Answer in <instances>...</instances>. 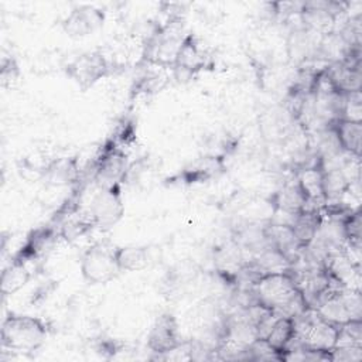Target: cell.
<instances>
[{
    "instance_id": "obj_18",
    "label": "cell",
    "mask_w": 362,
    "mask_h": 362,
    "mask_svg": "<svg viewBox=\"0 0 362 362\" xmlns=\"http://www.w3.org/2000/svg\"><path fill=\"white\" fill-rule=\"evenodd\" d=\"M115 259L120 272H137L148 264V252L143 246H116Z\"/></svg>"
},
{
    "instance_id": "obj_16",
    "label": "cell",
    "mask_w": 362,
    "mask_h": 362,
    "mask_svg": "<svg viewBox=\"0 0 362 362\" xmlns=\"http://www.w3.org/2000/svg\"><path fill=\"white\" fill-rule=\"evenodd\" d=\"M322 221L321 208H305L296 214L290 222L297 239L303 246H307L315 236Z\"/></svg>"
},
{
    "instance_id": "obj_1",
    "label": "cell",
    "mask_w": 362,
    "mask_h": 362,
    "mask_svg": "<svg viewBox=\"0 0 362 362\" xmlns=\"http://www.w3.org/2000/svg\"><path fill=\"white\" fill-rule=\"evenodd\" d=\"M48 331L41 318L8 314L1 324V346L13 354H31L44 345Z\"/></svg>"
},
{
    "instance_id": "obj_15",
    "label": "cell",
    "mask_w": 362,
    "mask_h": 362,
    "mask_svg": "<svg viewBox=\"0 0 362 362\" xmlns=\"http://www.w3.org/2000/svg\"><path fill=\"white\" fill-rule=\"evenodd\" d=\"M338 141L342 150L354 157H361L362 146V124L361 122L337 119L332 122Z\"/></svg>"
},
{
    "instance_id": "obj_12",
    "label": "cell",
    "mask_w": 362,
    "mask_h": 362,
    "mask_svg": "<svg viewBox=\"0 0 362 362\" xmlns=\"http://www.w3.org/2000/svg\"><path fill=\"white\" fill-rule=\"evenodd\" d=\"M324 72L329 83L337 92L342 95L361 92V83H362L361 62H356V64L345 62V61L329 62L324 66Z\"/></svg>"
},
{
    "instance_id": "obj_10",
    "label": "cell",
    "mask_w": 362,
    "mask_h": 362,
    "mask_svg": "<svg viewBox=\"0 0 362 362\" xmlns=\"http://www.w3.org/2000/svg\"><path fill=\"white\" fill-rule=\"evenodd\" d=\"M270 202L274 212H280L290 218L308 208V197L296 174L294 178L287 180L277 191H274V194H272Z\"/></svg>"
},
{
    "instance_id": "obj_21",
    "label": "cell",
    "mask_w": 362,
    "mask_h": 362,
    "mask_svg": "<svg viewBox=\"0 0 362 362\" xmlns=\"http://www.w3.org/2000/svg\"><path fill=\"white\" fill-rule=\"evenodd\" d=\"M344 232L346 238V245L361 246V211L352 209L344 218Z\"/></svg>"
},
{
    "instance_id": "obj_20",
    "label": "cell",
    "mask_w": 362,
    "mask_h": 362,
    "mask_svg": "<svg viewBox=\"0 0 362 362\" xmlns=\"http://www.w3.org/2000/svg\"><path fill=\"white\" fill-rule=\"evenodd\" d=\"M253 260L256 262V264L259 266L263 274L287 272L291 267L290 260L281 252H279L272 246H266L263 250L255 255Z\"/></svg>"
},
{
    "instance_id": "obj_13",
    "label": "cell",
    "mask_w": 362,
    "mask_h": 362,
    "mask_svg": "<svg viewBox=\"0 0 362 362\" xmlns=\"http://www.w3.org/2000/svg\"><path fill=\"white\" fill-rule=\"evenodd\" d=\"M322 37L324 35H320L305 28L303 24L298 25L290 33V37L287 41L288 58L298 65L307 64L308 61L317 58Z\"/></svg>"
},
{
    "instance_id": "obj_8",
    "label": "cell",
    "mask_w": 362,
    "mask_h": 362,
    "mask_svg": "<svg viewBox=\"0 0 362 362\" xmlns=\"http://www.w3.org/2000/svg\"><path fill=\"white\" fill-rule=\"evenodd\" d=\"M208 65V54L194 34H187L177 54L173 66L174 78L178 81L191 79L197 72Z\"/></svg>"
},
{
    "instance_id": "obj_9",
    "label": "cell",
    "mask_w": 362,
    "mask_h": 362,
    "mask_svg": "<svg viewBox=\"0 0 362 362\" xmlns=\"http://www.w3.org/2000/svg\"><path fill=\"white\" fill-rule=\"evenodd\" d=\"M181 344L178 334V324L173 314L164 313L156 318L148 337L147 346L151 352L165 356Z\"/></svg>"
},
{
    "instance_id": "obj_5",
    "label": "cell",
    "mask_w": 362,
    "mask_h": 362,
    "mask_svg": "<svg viewBox=\"0 0 362 362\" xmlns=\"http://www.w3.org/2000/svg\"><path fill=\"white\" fill-rule=\"evenodd\" d=\"M129 160L124 150L113 140L107 141L95 161L90 164L93 182L96 187H110L122 184L129 168Z\"/></svg>"
},
{
    "instance_id": "obj_17",
    "label": "cell",
    "mask_w": 362,
    "mask_h": 362,
    "mask_svg": "<svg viewBox=\"0 0 362 362\" xmlns=\"http://www.w3.org/2000/svg\"><path fill=\"white\" fill-rule=\"evenodd\" d=\"M28 264L30 263L11 259L8 266L3 269L1 279H0V291L4 297L18 291L33 277V273L28 269Z\"/></svg>"
},
{
    "instance_id": "obj_23",
    "label": "cell",
    "mask_w": 362,
    "mask_h": 362,
    "mask_svg": "<svg viewBox=\"0 0 362 362\" xmlns=\"http://www.w3.org/2000/svg\"><path fill=\"white\" fill-rule=\"evenodd\" d=\"M20 76V69H18V64L17 61L10 57L3 59L1 62V71H0V81H1V86L7 88L11 86L13 82H16Z\"/></svg>"
},
{
    "instance_id": "obj_2",
    "label": "cell",
    "mask_w": 362,
    "mask_h": 362,
    "mask_svg": "<svg viewBox=\"0 0 362 362\" xmlns=\"http://www.w3.org/2000/svg\"><path fill=\"white\" fill-rule=\"evenodd\" d=\"M185 35L180 17H171L165 24L157 25L144 45V61L161 68H173Z\"/></svg>"
},
{
    "instance_id": "obj_6",
    "label": "cell",
    "mask_w": 362,
    "mask_h": 362,
    "mask_svg": "<svg viewBox=\"0 0 362 362\" xmlns=\"http://www.w3.org/2000/svg\"><path fill=\"white\" fill-rule=\"evenodd\" d=\"M298 290V284L290 270L262 276L253 286L257 303L274 313L281 308Z\"/></svg>"
},
{
    "instance_id": "obj_4",
    "label": "cell",
    "mask_w": 362,
    "mask_h": 362,
    "mask_svg": "<svg viewBox=\"0 0 362 362\" xmlns=\"http://www.w3.org/2000/svg\"><path fill=\"white\" fill-rule=\"evenodd\" d=\"M81 273L89 284H105L113 280L120 273L115 247L102 242L89 246L81 259Z\"/></svg>"
},
{
    "instance_id": "obj_7",
    "label": "cell",
    "mask_w": 362,
    "mask_h": 362,
    "mask_svg": "<svg viewBox=\"0 0 362 362\" xmlns=\"http://www.w3.org/2000/svg\"><path fill=\"white\" fill-rule=\"evenodd\" d=\"M112 64L100 51L85 52L66 66V75L82 89L86 90L98 81L107 76Z\"/></svg>"
},
{
    "instance_id": "obj_19",
    "label": "cell",
    "mask_w": 362,
    "mask_h": 362,
    "mask_svg": "<svg viewBox=\"0 0 362 362\" xmlns=\"http://www.w3.org/2000/svg\"><path fill=\"white\" fill-rule=\"evenodd\" d=\"M294 335H296L294 320L290 317H277L270 332L267 334V337L264 339L281 356Z\"/></svg>"
},
{
    "instance_id": "obj_11",
    "label": "cell",
    "mask_w": 362,
    "mask_h": 362,
    "mask_svg": "<svg viewBox=\"0 0 362 362\" xmlns=\"http://www.w3.org/2000/svg\"><path fill=\"white\" fill-rule=\"evenodd\" d=\"M103 10L93 6H79L71 10L62 23L64 31L69 37H85L103 25Z\"/></svg>"
},
{
    "instance_id": "obj_14",
    "label": "cell",
    "mask_w": 362,
    "mask_h": 362,
    "mask_svg": "<svg viewBox=\"0 0 362 362\" xmlns=\"http://www.w3.org/2000/svg\"><path fill=\"white\" fill-rule=\"evenodd\" d=\"M41 178L52 187L74 185L81 178L79 161L76 157L54 158L44 165Z\"/></svg>"
},
{
    "instance_id": "obj_22",
    "label": "cell",
    "mask_w": 362,
    "mask_h": 362,
    "mask_svg": "<svg viewBox=\"0 0 362 362\" xmlns=\"http://www.w3.org/2000/svg\"><path fill=\"white\" fill-rule=\"evenodd\" d=\"M362 345H335L331 349V361H361Z\"/></svg>"
},
{
    "instance_id": "obj_3",
    "label": "cell",
    "mask_w": 362,
    "mask_h": 362,
    "mask_svg": "<svg viewBox=\"0 0 362 362\" xmlns=\"http://www.w3.org/2000/svg\"><path fill=\"white\" fill-rule=\"evenodd\" d=\"M124 214V204L120 184L110 187H96V191L92 194L88 218L93 226L106 229L116 225Z\"/></svg>"
}]
</instances>
